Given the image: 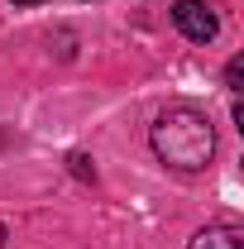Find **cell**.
<instances>
[{
  "label": "cell",
  "instance_id": "1",
  "mask_svg": "<svg viewBox=\"0 0 244 249\" xmlns=\"http://www.w3.org/2000/svg\"><path fill=\"white\" fill-rule=\"evenodd\" d=\"M153 154L163 158L168 168L177 173H196L206 168L215 154V129L201 110L192 106H168L158 120H153Z\"/></svg>",
  "mask_w": 244,
  "mask_h": 249
},
{
  "label": "cell",
  "instance_id": "2",
  "mask_svg": "<svg viewBox=\"0 0 244 249\" xmlns=\"http://www.w3.org/2000/svg\"><path fill=\"white\" fill-rule=\"evenodd\" d=\"M173 24H177L192 43H211L215 34H220V19H215V10L206 0H177V5H173Z\"/></svg>",
  "mask_w": 244,
  "mask_h": 249
},
{
  "label": "cell",
  "instance_id": "3",
  "mask_svg": "<svg viewBox=\"0 0 244 249\" xmlns=\"http://www.w3.org/2000/svg\"><path fill=\"white\" fill-rule=\"evenodd\" d=\"M192 249H244V235L240 225H206V230H196Z\"/></svg>",
  "mask_w": 244,
  "mask_h": 249
},
{
  "label": "cell",
  "instance_id": "4",
  "mask_svg": "<svg viewBox=\"0 0 244 249\" xmlns=\"http://www.w3.org/2000/svg\"><path fill=\"white\" fill-rule=\"evenodd\" d=\"M240 72H244V62H240V58L225 67V87H230V91H240Z\"/></svg>",
  "mask_w": 244,
  "mask_h": 249
},
{
  "label": "cell",
  "instance_id": "5",
  "mask_svg": "<svg viewBox=\"0 0 244 249\" xmlns=\"http://www.w3.org/2000/svg\"><path fill=\"white\" fill-rule=\"evenodd\" d=\"M67 163H72V173H77V178H96V168H91V163H87L82 154H72Z\"/></svg>",
  "mask_w": 244,
  "mask_h": 249
},
{
  "label": "cell",
  "instance_id": "6",
  "mask_svg": "<svg viewBox=\"0 0 244 249\" xmlns=\"http://www.w3.org/2000/svg\"><path fill=\"white\" fill-rule=\"evenodd\" d=\"M15 5H38V0H15Z\"/></svg>",
  "mask_w": 244,
  "mask_h": 249
},
{
  "label": "cell",
  "instance_id": "7",
  "mask_svg": "<svg viewBox=\"0 0 244 249\" xmlns=\"http://www.w3.org/2000/svg\"><path fill=\"white\" fill-rule=\"evenodd\" d=\"M0 249H5V225H0Z\"/></svg>",
  "mask_w": 244,
  "mask_h": 249
}]
</instances>
